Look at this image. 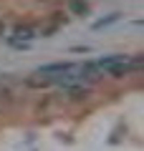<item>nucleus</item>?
<instances>
[{"label":"nucleus","instance_id":"6","mask_svg":"<svg viewBox=\"0 0 144 151\" xmlns=\"http://www.w3.org/2000/svg\"><path fill=\"white\" fill-rule=\"evenodd\" d=\"M5 35V20H3V18H0V38Z\"/></svg>","mask_w":144,"mask_h":151},{"label":"nucleus","instance_id":"5","mask_svg":"<svg viewBox=\"0 0 144 151\" xmlns=\"http://www.w3.org/2000/svg\"><path fill=\"white\" fill-rule=\"evenodd\" d=\"M71 8H73L76 13H86V10H89V8H86V3H81V0H73V3H71Z\"/></svg>","mask_w":144,"mask_h":151},{"label":"nucleus","instance_id":"3","mask_svg":"<svg viewBox=\"0 0 144 151\" xmlns=\"http://www.w3.org/2000/svg\"><path fill=\"white\" fill-rule=\"evenodd\" d=\"M68 70H76V65L73 63H51V65H43L41 73L53 76V73H68Z\"/></svg>","mask_w":144,"mask_h":151},{"label":"nucleus","instance_id":"4","mask_svg":"<svg viewBox=\"0 0 144 151\" xmlns=\"http://www.w3.org/2000/svg\"><path fill=\"white\" fill-rule=\"evenodd\" d=\"M114 20H119V13H114V15L104 18V20H96V23H94V28H104V25H109V23H114Z\"/></svg>","mask_w":144,"mask_h":151},{"label":"nucleus","instance_id":"1","mask_svg":"<svg viewBox=\"0 0 144 151\" xmlns=\"http://www.w3.org/2000/svg\"><path fill=\"white\" fill-rule=\"evenodd\" d=\"M25 86L28 88H48V86H53V78L46 73H41V70H36V73H31L25 78Z\"/></svg>","mask_w":144,"mask_h":151},{"label":"nucleus","instance_id":"2","mask_svg":"<svg viewBox=\"0 0 144 151\" xmlns=\"http://www.w3.org/2000/svg\"><path fill=\"white\" fill-rule=\"evenodd\" d=\"M38 35V30L33 25H18L13 30V43H20V40H33Z\"/></svg>","mask_w":144,"mask_h":151}]
</instances>
